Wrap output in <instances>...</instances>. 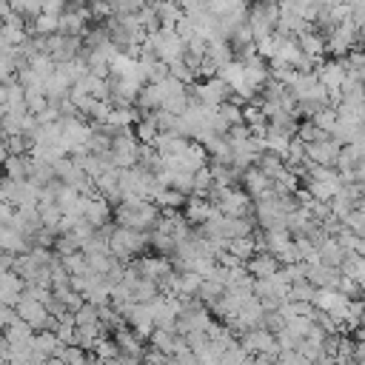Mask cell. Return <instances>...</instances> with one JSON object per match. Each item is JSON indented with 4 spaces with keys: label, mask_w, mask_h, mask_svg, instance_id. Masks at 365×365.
<instances>
[{
    "label": "cell",
    "mask_w": 365,
    "mask_h": 365,
    "mask_svg": "<svg viewBox=\"0 0 365 365\" xmlns=\"http://www.w3.org/2000/svg\"><path fill=\"white\" fill-rule=\"evenodd\" d=\"M143 3H145V6H154V3H160V0H143Z\"/></svg>",
    "instance_id": "cell-60"
},
{
    "label": "cell",
    "mask_w": 365,
    "mask_h": 365,
    "mask_svg": "<svg viewBox=\"0 0 365 365\" xmlns=\"http://www.w3.org/2000/svg\"><path fill=\"white\" fill-rule=\"evenodd\" d=\"M140 120V114L134 111V108H114L111 106V111H108V117H106V125L114 131V128H131L134 123Z\"/></svg>",
    "instance_id": "cell-32"
},
{
    "label": "cell",
    "mask_w": 365,
    "mask_h": 365,
    "mask_svg": "<svg viewBox=\"0 0 365 365\" xmlns=\"http://www.w3.org/2000/svg\"><path fill=\"white\" fill-rule=\"evenodd\" d=\"M54 251H57V257H68V254H77L80 251V240L74 237V234H57L54 237V245H51Z\"/></svg>",
    "instance_id": "cell-39"
},
{
    "label": "cell",
    "mask_w": 365,
    "mask_h": 365,
    "mask_svg": "<svg viewBox=\"0 0 365 365\" xmlns=\"http://www.w3.org/2000/svg\"><path fill=\"white\" fill-rule=\"evenodd\" d=\"M148 245H151L154 251H160V257H165V254L174 251V240H171L168 234H160V231H151V234H148Z\"/></svg>",
    "instance_id": "cell-49"
},
{
    "label": "cell",
    "mask_w": 365,
    "mask_h": 365,
    "mask_svg": "<svg viewBox=\"0 0 365 365\" xmlns=\"http://www.w3.org/2000/svg\"><path fill=\"white\" fill-rule=\"evenodd\" d=\"M305 282H311L314 288H336V282H339V268H328V265H322V262L305 265Z\"/></svg>",
    "instance_id": "cell-17"
},
{
    "label": "cell",
    "mask_w": 365,
    "mask_h": 365,
    "mask_svg": "<svg viewBox=\"0 0 365 365\" xmlns=\"http://www.w3.org/2000/svg\"><path fill=\"white\" fill-rule=\"evenodd\" d=\"M60 265L66 268L68 277H80V274H88V265H86V257L77 251V254H68V257H60Z\"/></svg>",
    "instance_id": "cell-42"
},
{
    "label": "cell",
    "mask_w": 365,
    "mask_h": 365,
    "mask_svg": "<svg viewBox=\"0 0 365 365\" xmlns=\"http://www.w3.org/2000/svg\"><path fill=\"white\" fill-rule=\"evenodd\" d=\"M151 9H154V14H157L160 29H174V23L182 17V9L177 6V0H160V3H154Z\"/></svg>",
    "instance_id": "cell-25"
},
{
    "label": "cell",
    "mask_w": 365,
    "mask_h": 365,
    "mask_svg": "<svg viewBox=\"0 0 365 365\" xmlns=\"http://www.w3.org/2000/svg\"><path fill=\"white\" fill-rule=\"evenodd\" d=\"M77 214L91 225V228H100V225H108L111 222V205L97 197V194H88V197H80L77 200Z\"/></svg>",
    "instance_id": "cell-8"
},
{
    "label": "cell",
    "mask_w": 365,
    "mask_h": 365,
    "mask_svg": "<svg viewBox=\"0 0 365 365\" xmlns=\"http://www.w3.org/2000/svg\"><path fill=\"white\" fill-rule=\"evenodd\" d=\"M308 328H311V317H291V319H285V331L291 336H297V339H302L308 334Z\"/></svg>",
    "instance_id": "cell-50"
},
{
    "label": "cell",
    "mask_w": 365,
    "mask_h": 365,
    "mask_svg": "<svg viewBox=\"0 0 365 365\" xmlns=\"http://www.w3.org/2000/svg\"><path fill=\"white\" fill-rule=\"evenodd\" d=\"M297 46L305 57H311L314 63H322V54H325V37L319 31H305L297 37Z\"/></svg>",
    "instance_id": "cell-20"
},
{
    "label": "cell",
    "mask_w": 365,
    "mask_h": 365,
    "mask_svg": "<svg viewBox=\"0 0 365 365\" xmlns=\"http://www.w3.org/2000/svg\"><path fill=\"white\" fill-rule=\"evenodd\" d=\"M9 6H11V14L23 17L26 23H31L37 14H43V6H40V0H9Z\"/></svg>",
    "instance_id": "cell-36"
},
{
    "label": "cell",
    "mask_w": 365,
    "mask_h": 365,
    "mask_svg": "<svg viewBox=\"0 0 365 365\" xmlns=\"http://www.w3.org/2000/svg\"><path fill=\"white\" fill-rule=\"evenodd\" d=\"M208 202L222 217H251V211H254L251 197L242 188H237V185H231V188H211L208 191Z\"/></svg>",
    "instance_id": "cell-3"
},
{
    "label": "cell",
    "mask_w": 365,
    "mask_h": 365,
    "mask_svg": "<svg viewBox=\"0 0 365 365\" xmlns=\"http://www.w3.org/2000/svg\"><path fill=\"white\" fill-rule=\"evenodd\" d=\"M20 291H23V282H20V277L14 271L0 274V302L14 308V302L20 299Z\"/></svg>",
    "instance_id": "cell-26"
},
{
    "label": "cell",
    "mask_w": 365,
    "mask_h": 365,
    "mask_svg": "<svg viewBox=\"0 0 365 365\" xmlns=\"http://www.w3.org/2000/svg\"><path fill=\"white\" fill-rule=\"evenodd\" d=\"M108 111H111V103H108V100H91V106H88L86 114H88L94 123H106Z\"/></svg>",
    "instance_id": "cell-51"
},
{
    "label": "cell",
    "mask_w": 365,
    "mask_h": 365,
    "mask_svg": "<svg viewBox=\"0 0 365 365\" xmlns=\"http://www.w3.org/2000/svg\"><path fill=\"white\" fill-rule=\"evenodd\" d=\"M240 180H242V191L251 197V202H254V200H262L265 194H271V180H268L257 165L245 168V171L240 174Z\"/></svg>",
    "instance_id": "cell-12"
},
{
    "label": "cell",
    "mask_w": 365,
    "mask_h": 365,
    "mask_svg": "<svg viewBox=\"0 0 365 365\" xmlns=\"http://www.w3.org/2000/svg\"><path fill=\"white\" fill-rule=\"evenodd\" d=\"M240 345H242V351H245L248 356H271V359H277V354H279V348H277V342H274V334L265 331V328H251V331H245Z\"/></svg>",
    "instance_id": "cell-6"
},
{
    "label": "cell",
    "mask_w": 365,
    "mask_h": 365,
    "mask_svg": "<svg viewBox=\"0 0 365 365\" xmlns=\"http://www.w3.org/2000/svg\"><path fill=\"white\" fill-rule=\"evenodd\" d=\"M100 336H106V331H103L100 322H91V325H74V345L83 348V351L94 348V342H97Z\"/></svg>",
    "instance_id": "cell-28"
},
{
    "label": "cell",
    "mask_w": 365,
    "mask_h": 365,
    "mask_svg": "<svg viewBox=\"0 0 365 365\" xmlns=\"http://www.w3.org/2000/svg\"><path fill=\"white\" fill-rule=\"evenodd\" d=\"M208 325H211L208 308H205L200 299H194V297L182 299V308H180V314H177L174 331H177L180 336H188V334H205Z\"/></svg>",
    "instance_id": "cell-4"
},
{
    "label": "cell",
    "mask_w": 365,
    "mask_h": 365,
    "mask_svg": "<svg viewBox=\"0 0 365 365\" xmlns=\"http://www.w3.org/2000/svg\"><path fill=\"white\" fill-rule=\"evenodd\" d=\"M160 217V208L148 200H120L117 208H114V222L120 228H131V231H148L154 228Z\"/></svg>",
    "instance_id": "cell-1"
},
{
    "label": "cell",
    "mask_w": 365,
    "mask_h": 365,
    "mask_svg": "<svg viewBox=\"0 0 365 365\" xmlns=\"http://www.w3.org/2000/svg\"><path fill=\"white\" fill-rule=\"evenodd\" d=\"M205 57L220 68L222 63L234 60V48L228 46V40H208V43H205Z\"/></svg>",
    "instance_id": "cell-30"
},
{
    "label": "cell",
    "mask_w": 365,
    "mask_h": 365,
    "mask_svg": "<svg viewBox=\"0 0 365 365\" xmlns=\"http://www.w3.org/2000/svg\"><path fill=\"white\" fill-rule=\"evenodd\" d=\"M148 339H151V348L160 351V354H165V356H171V354L188 348V345H185V336H180L177 331H165V328H154V331L148 334Z\"/></svg>",
    "instance_id": "cell-13"
},
{
    "label": "cell",
    "mask_w": 365,
    "mask_h": 365,
    "mask_svg": "<svg viewBox=\"0 0 365 365\" xmlns=\"http://www.w3.org/2000/svg\"><path fill=\"white\" fill-rule=\"evenodd\" d=\"M348 231H354L356 237H362V231H365V211H362V205H356V208H351L342 220H339Z\"/></svg>",
    "instance_id": "cell-41"
},
{
    "label": "cell",
    "mask_w": 365,
    "mask_h": 365,
    "mask_svg": "<svg viewBox=\"0 0 365 365\" xmlns=\"http://www.w3.org/2000/svg\"><path fill=\"white\" fill-rule=\"evenodd\" d=\"M274 3H277V0H274Z\"/></svg>",
    "instance_id": "cell-61"
},
{
    "label": "cell",
    "mask_w": 365,
    "mask_h": 365,
    "mask_svg": "<svg viewBox=\"0 0 365 365\" xmlns=\"http://www.w3.org/2000/svg\"><path fill=\"white\" fill-rule=\"evenodd\" d=\"M23 97H26V111H29L31 117H37V114L48 106V100H46L43 91H23Z\"/></svg>",
    "instance_id": "cell-48"
},
{
    "label": "cell",
    "mask_w": 365,
    "mask_h": 365,
    "mask_svg": "<svg viewBox=\"0 0 365 365\" xmlns=\"http://www.w3.org/2000/svg\"><path fill=\"white\" fill-rule=\"evenodd\" d=\"M40 6H43V14H54V17L66 11V0H40Z\"/></svg>",
    "instance_id": "cell-52"
},
{
    "label": "cell",
    "mask_w": 365,
    "mask_h": 365,
    "mask_svg": "<svg viewBox=\"0 0 365 365\" xmlns=\"http://www.w3.org/2000/svg\"><path fill=\"white\" fill-rule=\"evenodd\" d=\"M131 268L140 274V279H157L160 274L171 271V262L165 257H134Z\"/></svg>",
    "instance_id": "cell-16"
},
{
    "label": "cell",
    "mask_w": 365,
    "mask_h": 365,
    "mask_svg": "<svg viewBox=\"0 0 365 365\" xmlns=\"http://www.w3.org/2000/svg\"><path fill=\"white\" fill-rule=\"evenodd\" d=\"M137 108L143 111V114H148V111H157L160 106H163V91H160V86L157 83H145L140 91H137Z\"/></svg>",
    "instance_id": "cell-22"
},
{
    "label": "cell",
    "mask_w": 365,
    "mask_h": 365,
    "mask_svg": "<svg viewBox=\"0 0 365 365\" xmlns=\"http://www.w3.org/2000/svg\"><path fill=\"white\" fill-rule=\"evenodd\" d=\"M297 140L302 143V145H308V143H317V140H322V137H328V134H322L311 120H305V123H297Z\"/></svg>",
    "instance_id": "cell-44"
},
{
    "label": "cell",
    "mask_w": 365,
    "mask_h": 365,
    "mask_svg": "<svg viewBox=\"0 0 365 365\" xmlns=\"http://www.w3.org/2000/svg\"><path fill=\"white\" fill-rule=\"evenodd\" d=\"M334 240H336V245H339L345 254H362V248H365L362 237H356V234H354V231H348L345 225H342V231H339Z\"/></svg>",
    "instance_id": "cell-37"
},
{
    "label": "cell",
    "mask_w": 365,
    "mask_h": 365,
    "mask_svg": "<svg viewBox=\"0 0 365 365\" xmlns=\"http://www.w3.org/2000/svg\"><path fill=\"white\" fill-rule=\"evenodd\" d=\"M248 362V354L242 351L240 342H231L222 354H220V365H245Z\"/></svg>",
    "instance_id": "cell-45"
},
{
    "label": "cell",
    "mask_w": 365,
    "mask_h": 365,
    "mask_svg": "<svg viewBox=\"0 0 365 365\" xmlns=\"http://www.w3.org/2000/svg\"><path fill=\"white\" fill-rule=\"evenodd\" d=\"M339 143L334 137H322L317 143H308L305 145V165H334L336 163V154H339Z\"/></svg>",
    "instance_id": "cell-9"
},
{
    "label": "cell",
    "mask_w": 365,
    "mask_h": 365,
    "mask_svg": "<svg viewBox=\"0 0 365 365\" xmlns=\"http://www.w3.org/2000/svg\"><path fill=\"white\" fill-rule=\"evenodd\" d=\"M140 365H168V356L151 348L148 354H143V359H140Z\"/></svg>",
    "instance_id": "cell-53"
},
{
    "label": "cell",
    "mask_w": 365,
    "mask_h": 365,
    "mask_svg": "<svg viewBox=\"0 0 365 365\" xmlns=\"http://www.w3.org/2000/svg\"><path fill=\"white\" fill-rule=\"evenodd\" d=\"M26 180L34 182L37 188H46L48 182H54V168H51V163L29 157V177H26Z\"/></svg>",
    "instance_id": "cell-23"
},
{
    "label": "cell",
    "mask_w": 365,
    "mask_h": 365,
    "mask_svg": "<svg viewBox=\"0 0 365 365\" xmlns=\"http://www.w3.org/2000/svg\"><path fill=\"white\" fill-rule=\"evenodd\" d=\"M57 351H60V339H57L54 331H37L34 334V339H31V359H34V365L54 359Z\"/></svg>",
    "instance_id": "cell-11"
},
{
    "label": "cell",
    "mask_w": 365,
    "mask_h": 365,
    "mask_svg": "<svg viewBox=\"0 0 365 365\" xmlns=\"http://www.w3.org/2000/svg\"><path fill=\"white\" fill-rule=\"evenodd\" d=\"M182 205H185V214H182V217H185L188 225H202V222L211 217V211H214V205H211L205 197H194V194H191Z\"/></svg>",
    "instance_id": "cell-19"
},
{
    "label": "cell",
    "mask_w": 365,
    "mask_h": 365,
    "mask_svg": "<svg viewBox=\"0 0 365 365\" xmlns=\"http://www.w3.org/2000/svg\"><path fill=\"white\" fill-rule=\"evenodd\" d=\"M6 103V83H0V106Z\"/></svg>",
    "instance_id": "cell-56"
},
{
    "label": "cell",
    "mask_w": 365,
    "mask_h": 365,
    "mask_svg": "<svg viewBox=\"0 0 365 365\" xmlns=\"http://www.w3.org/2000/svg\"><path fill=\"white\" fill-rule=\"evenodd\" d=\"M311 123H314V125H317L322 134H328V137H331V131H334V123H336V111H334L331 106H325L322 111H317V114L311 117Z\"/></svg>",
    "instance_id": "cell-43"
},
{
    "label": "cell",
    "mask_w": 365,
    "mask_h": 365,
    "mask_svg": "<svg viewBox=\"0 0 365 365\" xmlns=\"http://www.w3.org/2000/svg\"><path fill=\"white\" fill-rule=\"evenodd\" d=\"M57 359H63L66 365H97V359L88 356V351H83L77 345H60Z\"/></svg>",
    "instance_id": "cell-33"
},
{
    "label": "cell",
    "mask_w": 365,
    "mask_h": 365,
    "mask_svg": "<svg viewBox=\"0 0 365 365\" xmlns=\"http://www.w3.org/2000/svg\"><path fill=\"white\" fill-rule=\"evenodd\" d=\"M160 297V288L154 279H137V285L131 288V299L134 302H151Z\"/></svg>",
    "instance_id": "cell-38"
},
{
    "label": "cell",
    "mask_w": 365,
    "mask_h": 365,
    "mask_svg": "<svg viewBox=\"0 0 365 365\" xmlns=\"http://www.w3.org/2000/svg\"><path fill=\"white\" fill-rule=\"evenodd\" d=\"M188 97H194L197 103H202V106H208V108H217V106L228 103L231 88H228V86H225L220 77H205V83L194 86Z\"/></svg>",
    "instance_id": "cell-7"
},
{
    "label": "cell",
    "mask_w": 365,
    "mask_h": 365,
    "mask_svg": "<svg viewBox=\"0 0 365 365\" xmlns=\"http://www.w3.org/2000/svg\"><path fill=\"white\" fill-rule=\"evenodd\" d=\"M317 254H319V262L328 265V268H339V262L345 259V251L336 245L334 237H325V240L317 245Z\"/></svg>",
    "instance_id": "cell-27"
},
{
    "label": "cell",
    "mask_w": 365,
    "mask_h": 365,
    "mask_svg": "<svg viewBox=\"0 0 365 365\" xmlns=\"http://www.w3.org/2000/svg\"><path fill=\"white\" fill-rule=\"evenodd\" d=\"M37 200H40V188H37L34 182L23 180V182L14 185L11 205H17V208H37Z\"/></svg>",
    "instance_id": "cell-24"
},
{
    "label": "cell",
    "mask_w": 365,
    "mask_h": 365,
    "mask_svg": "<svg viewBox=\"0 0 365 365\" xmlns=\"http://www.w3.org/2000/svg\"><path fill=\"white\" fill-rule=\"evenodd\" d=\"M242 83L248 86V88H254V91H259L265 83H268V63L262 60V57H248L245 63H242Z\"/></svg>",
    "instance_id": "cell-15"
},
{
    "label": "cell",
    "mask_w": 365,
    "mask_h": 365,
    "mask_svg": "<svg viewBox=\"0 0 365 365\" xmlns=\"http://www.w3.org/2000/svg\"><path fill=\"white\" fill-rule=\"evenodd\" d=\"M14 317L23 319L34 334L37 331H51V325H54V317L46 311V305H40L37 299H26V297H20L14 302Z\"/></svg>",
    "instance_id": "cell-5"
},
{
    "label": "cell",
    "mask_w": 365,
    "mask_h": 365,
    "mask_svg": "<svg viewBox=\"0 0 365 365\" xmlns=\"http://www.w3.org/2000/svg\"><path fill=\"white\" fill-rule=\"evenodd\" d=\"M114 345H117V351L123 354V356H131V359H143V342H140V336L131 331V328H117L114 331Z\"/></svg>",
    "instance_id": "cell-18"
},
{
    "label": "cell",
    "mask_w": 365,
    "mask_h": 365,
    "mask_svg": "<svg viewBox=\"0 0 365 365\" xmlns=\"http://www.w3.org/2000/svg\"><path fill=\"white\" fill-rule=\"evenodd\" d=\"M145 245H148V234L111 225V234H108V254H111L117 262H131L134 257H140V251H145Z\"/></svg>",
    "instance_id": "cell-2"
},
{
    "label": "cell",
    "mask_w": 365,
    "mask_h": 365,
    "mask_svg": "<svg viewBox=\"0 0 365 365\" xmlns=\"http://www.w3.org/2000/svg\"><path fill=\"white\" fill-rule=\"evenodd\" d=\"M225 251H228V254H234L240 262H242V259H251V257L257 254V242H254V234H251V237H237V240H228Z\"/></svg>",
    "instance_id": "cell-35"
},
{
    "label": "cell",
    "mask_w": 365,
    "mask_h": 365,
    "mask_svg": "<svg viewBox=\"0 0 365 365\" xmlns=\"http://www.w3.org/2000/svg\"><path fill=\"white\" fill-rule=\"evenodd\" d=\"M125 319H128V328L143 339V336H148L151 331H154V317H151V302H134L125 314H123Z\"/></svg>",
    "instance_id": "cell-10"
},
{
    "label": "cell",
    "mask_w": 365,
    "mask_h": 365,
    "mask_svg": "<svg viewBox=\"0 0 365 365\" xmlns=\"http://www.w3.org/2000/svg\"><path fill=\"white\" fill-rule=\"evenodd\" d=\"M339 274L354 279L356 285H362V279H365V259H362V254H345V259L339 262Z\"/></svg>",
    "instance_id": "cell-29"
},
{
    "label": "cell",
    "mask_w": 365,
    "mask_h": 365,
    "mask_svg": "<svg viewBox=\"0 0 365 365\" xmlns=\"http://www.w3.org/2000/svg\"><path fill=\"white\" fill-rule=\"evenodd\" d=\"M6 157H9V154H6V145H3V137H0V163H3Z\"/></svg>",
    "instance_id": "cell-57"
},
{
    "label": "cell",
    "mask_w": 365,
    "mask_h": 365,
    "mask_svg": "<svg viewBox=\"0 0 365 365\" xmlns=\"http://www.w3.org/2000/svg\"><path fill=\"white\" fill-rule=\"evenodd\" d=\"M31 34H40V37L57 34V17L54 14H37L31 20Z\"/></svg>",
    "instance_id": "cell-40"
},
{
    "label": "cell",
    "mask_w": 365,
    "mask_h": 365,
    "mask_svg": "<svg viewBox=\"0 0 365 365\" xmlns=\"http://www.w3.org/2000/svg\"><path fill=\"white\" fill-rule=\"evenodd\" d=\"M120 351H117V345H114V339H108V336H100L97 342H94V348H91V356L94 359H114Z\"/></svg>",
    "instance_id": "cell-46"
},
{
    "label": "cell",
    "mask_w": 365,
    "mask_h": 365,
    "mask_svg": "<svg viewBox=\"0 0 365 365\" xmlns=\"http://www.w3.org/2000/svg\"><path fill=\"white\" fill-rule=\"evenodd\" d=\"M3 117H6V106H0V125H3Z\"/></svg>",
    "instance_id": "cell-59"
},
{
    "label": "cell",
    "mask_w": 365,
    "mask_h": 365,
    "mask_svg": "<svg viewBox=\"0 0 365 365\" xmlns=\"http://www.w3.org/2000/svg\"><path fill=\"white\" fill-rule=\"evenodd\" d=\"M86 20H88V11L86 9H77V11L68 9V11H63L57 17V34H63V37H83Z\"/></svg>",
    "instance_id": "cell-14"
},
{
    "label": "cell",
    "mask_w": 365,
    "mask_h": 365,
    "mask_svg": "<svg viewBox=\"0 0 365 365\" xmlns=\"http://www.w3.org/2000/svg\"><path fill=\"white\" fill-rule=\"evenodd\" d=\"M336 365H362V362H354V359H345V362H336Z\"/></svg>",
    "instance_id": "cell-58"
},
{
    "label": "cell",
    "mask_w": 365,
    "mask_h": 365,
    "mask_svg": "<svg viewBox=\"0 0 365 365\" xmlns=\"http://www.w3.org/2000/svg\"><path fill=\"white\" fill-rule=\"evenodd\" d=\"M11 319H14V308L6 305V302H0V328H6Z\"/></svg>",
    "instance_id": "cell-54"
},
{
    "label": "cell",
    "mask_w": 365,
    "mask_h": 365,
    "mask_svg": "<svg viewBox=\"0 0 365 365\" xmlns=\"http://www.w3.org/2000/svg\"><path fill=\"white\" fill-rule=\"evenodd\" d=\"M257 168H259V171H262V174H265V177L274 182V180H277V177L285 171V160H282V157H277V154L262 151V154H259V160H257Z\"/></svg>",
    "instance_id": "cell-34"
},
{
    "label": "cell",
    "mask_w": 365,
    "mask_h": 365,
    "mask_svg": "<svg viewBox=\"0 0 365 365\" xmlns=\"http://www.w3.org/2000/svg\"><path fill=\"white\" fill-rule=\"evenodd\" d=\"M131 131H134V137H137V143H140V145H151V143H154V137H157V128H154L145 117H143V120H137V125H134Z\"/></svg>",
    "instance_id": "cell-47"
},
{
    "label": "cell",
    "mask_w": 365,
    "mask_h": 365,
    "mask_svg": "<svg viewBox=\"0 0 365 365\" xmlns=\"http://www.w3.org/2000/svg\"><path fill=\"white\" fill-rule=\"evenodd\" d=\"M279 268V262H277V257H271L268 251H257L251 259H248V265H245V271L254 277V279H262V277H271L274 271Z\"/></svg>",
    "instance_id": "cell-21"
},
{
    "label": "cell",
    "mask_w": 365,
    "mask_h": 365,
    "mask_svg": "<svg viewBox=\"0 0 365 365\" xmlns=\"http://www.w3.org/2000/svg\"><path fill=\"white\" fill-rule=\"evenodd\" d=\"M3 177L14 180V182H23L29 177V154H23V157H6L3 160Z\"/></svg>",
    "instance_id": "cell-31"
},
{
    "label": "cell",
    "mask_w": 365,
    "mask_h": 365,
    "mask_svg": "<svg viewBox=\"0 0 365 365\" xmlns=\"http://www.w3.org/2000/svg\"><path fill=\"white\" fill-rule=\"evenodd\" d=\"M245 365H277V359H271V356H248Z\"/></svg>",
    "instance_id": "cell-55"
}]
</instances>
